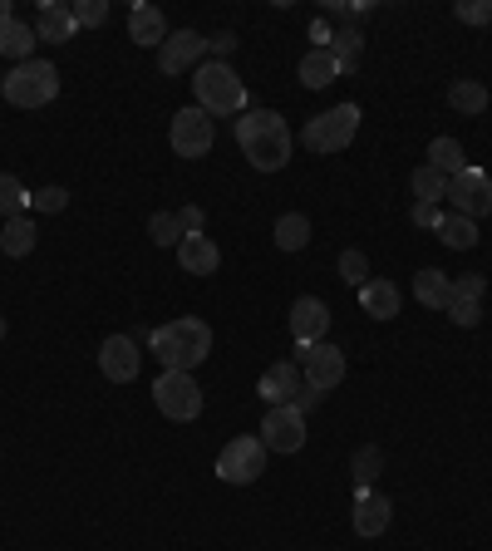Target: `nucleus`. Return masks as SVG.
<instances>
[{
	"label": "nucleus",
	"instance_id": "4be33fe9",
	"mask_svg": "<svg viewBox=\"0 0 492 551\" xmlns=\"http://www.w3.org/2000/svg\"><path fill=\"white\" fill-rule=\"evenodd\" d=\"M35 45H40V35H35L30 25H20V20H5V25H0V55H5V60H15V64L35 60Z\"/></svg>",
	"mask_w": 492,
	"mask_h": 551
},
{
	"label": "nucleus",
	"instance_id": "aec40b11",
	"mask_svg": "<svg viewBox=\"0 0 492 551\" xmlns=\"http://www.w3.org/2000/svg\"><path fill=\"white\" fill-rule=\"evenodd\" d=\"M74 10L60 5V0H40V20H35V35L40 40H50V45H64V40H74Z\"/></svg>",
	"mask_w": 492,
	"mask_h": 551
},
{
	"label": "nucleus",
	"instance_id": "473e14b6",
	"mask_svg": "<svg viewBox=\"0 0 492 551\" xmlns=\"http://www.w3.org/2000/svg\"><path fill=\"white\" fill-rule=\"evenodd\" d=\"M148 237H153V246H183V222H178V212H153L148 217Z\"/></svg>",
	"mask_w": 492,
	"mask_h": 551
},
{
	"label": "nucleus",
	"instance_id": "a19ab883",
	"mask_svg": "<svg viewBox=\"0 0 492 551\" xmlns=\"http://www.w3.org/2000/svg\"><path fill=\"white\" fill-rule=\"evenodd\" d=\"M207 50H212V60H222V64H227V55L237 50V35H232V30H217V35L207 40Z\"/></svg>",
	"mask_w": 492,
	"mask_h": 551
},
{
	"label": "nucleus",
	"instance_id": "1a4fd4ad",
	"mask_svg": "<svg viewBox=\"0 0 492 551\" xmlns=\"http://www.w3.org/2000/svg\"><path fill=\"white\" fill-rule=\"evenodd\" d=\"M261 443L266 453H301L306 448V414L296 404H276L261 419Z\"/></svg>",
	"mask_w": 492,
	"mask_h": 551
},
{
	"label": "nucleus",
	"instance_id": "f704fd0d",
	"mask_svg": "<svg viewBox=\"0 0 492 551\" xmlns=\"http://www.w3.org/2000/svg\"><path fill=\"white\" fill-rule=\"evenodd\" d=\"M443 315H448V320H453L458 330H473V325L483 320V301H453V296H448Z\"/></svg>",
	"mask_w": 492,
	"mask_h": 551
},
{
	"label": "nucleus",
	"instance_id": "c756f323",
	"mask_svg": "<svg viewBox=\"0 0 492 551\" xmlns=\"http://www.w3.org/2000/svg\"><path fill=\"white\" fill-rule=\"evenodd\" d=\"M429 168H438V173H463L468 163H463V143L458 138H433L429 143Z\"/></svg>",
	"mask_w": 492,
	"mask_h": 551
},
{
	"label": "nucleus",
	"instance_id": "37998d69",
	"mask_svg": "<svg viewBox=\"0 0 492 551\" xmlns=\"http://www.w3.org/2000/svg\"><path fill=\"white\" fill-rule=\"evenodd\" d=\"M409 217H414V227H438V217H443V212H438L433 202H414V212H409Z\"/></svg>",
	"mask_w": 492,
	"mask_h": 551
},
{
	"label": "nucleus",
	"instance_id": "c9c22d12",
	"mask_svg": "<svg viewBox=\"0 0 492 551\" xmlns=\"http://www.w3.org/2000/svg\"><path fill=\"white\" fill-rule=\"evenodd\" d=\"M69 10H74V25H79V30H94V25L109 20V0H79V5H69Z\"/></svg>",
	"mask_w": 492,
	"mask_h": 551
},
{
	"label": "nucleus",
	"instance_id": "f03ea898",
	"mask_svg": "<svg viewBox=\"0 0 492 551\" xmlns=\"http://www.w3.org/2000/svg\"><path fill=\"white\" fill-rule=\"evenodd\" d=\"M148 345H153V355L163 360V369L192 374L197 365H207V355H212V330H207V320H197V315H178V320L158 325V330L148 335Z\"/></svg>",
	"mask_w": 492,
	"mask_h": 551
},
{
	"label": "nucleus",
	"instance_id": "c03bdc74",
	"mask_svg": "<svg viewBox=\"0 0 492 551\" xmlns=\"http://www.w3.org/2000/svg\"><path fill=\"white\" fill-rule=\"evenodd\" d=\"M310 40H315V50H330V40H335V30H330L325 20H315V25H310Z\"/></svg>",
	"mask_w": 492,
	"mask_h": 551
},
{
	"label": "nucleus",
	"instance_id": "6ab92c4d",
	"mask_svg": "<svg viewBox=\"0 0 492 551\" xmlns=\"http://www.w3.org/2000/svg\"><path fill=\"white\" fill-rule=\"evenodd\" d=\"M178 266H183L187 276H212V271L222 266V251H217V242H212L207 232H197V237H183Z\"/></svg>",
	"mask_w": 492,
	"mask_h": 551
},
{
	"label": "nucleus",
	"instance_id": "bb28decb",
	"mask_svg": "<svg viewBox=\"0 0 492 551\" xmlns=\"http://www.w3.org/2000/svg\"><path fill=\"white\" fill-rule=\"evenodd\" d=\"M306 242H310L306 212H281V217H276V246H281V251H301Z\"/></svg>",
	"mask_w": 492,
	"mask_h": 551
},
{
	"label": "nucleus",
	"instance_id": "9b49d317",
	"mask_svg": "<svg viewBox=\"0 0 492 551\" xmlns=\"http://www.w3.org/2000/svg\"><path fill=\"white\" fill-rule=\"evenodd\" d=\"M448 202L458 207V217H492V178L483 168H463V173H453L448 178Z\"/></svg>",
	"mask_w": 492,
	"mask_h": 551
},
{
	"label": "nucleus",
	"instance_id": "ea45409f",
	"mask_svg": "<svg viewBox=\"0 0 492 551\" xmlns=\"http://www.w3.org/2000/svg\"><path fill=\"white\" fill-rule=\"evenodd\" d=\"M374 5L369 0H355V5H340V0H330L325 5V15H335V20H360V15H369Z\"/></svg>",
	"mask_w": 492,
	"mask_h": 551
},
{
	"label": "nucleus",
	"instance_id": "dca6fc26",
	"mask_svg": "<svg viewBox=\"0 0 492 551\" xmlns=\"http://www.w3.org/2000/svg\"><path fill=\"white\" fill-rule=\"evenodd\" d=\"M389 517H394V502L384 497V492H374V488H360L355 492V532L360 537H379L384 527H389Z\"/></svg>",
	"mask_w": 492,
	"mask_h": 551
},
{
	"label": "nucleus",
	"instance_id": "cd10ccee",
	"mask_svg": "<svg viewBox=\"0 0 492 551\" xmlns=\"http://www.w3.org/2000/svg\"><path fill=\"white\" fill-rule=\"evenodd\" d=\"M0 251L5 256H30L35 251V222L30 217H10L5 232H0Z\"/></svg>",
	"mask_w": 492,
	"mask_h": 551
},
{
	"label": "nucleus",
	"instance_id": "393cba45",
	"mask_svg": "<svg viewBox=\"0 0 492 551\" xmlns=\"http://www.w3.org/2000/svg\"><path fill=\"white\" fill-rule=\"evenodd\" d=\"M340 79V64L330 50H310L306 60H301V84L306 89H325V84H335Z\"/></svg>",
	"mask_w": 492,
	"mask_h": 551
},
{
	"label": "nucleus",
	"instance_id": "423d86ee",
	"mask_svg": "<svg viewBox=\"0 0 492 551\" xmlns=\"http://www.w3.org/2000/svg\"><path fill=\"white\" fill-rule=\"evenodd\" d=\"M355 133H360V109L355 104H335V109H325V114H315L306 123V148H315V153H345L355 143Z\"/></svg>",
	"mask_w": 492,
	"mask_h": 551
},
{
	"label": "nucleus",
	"instance_id": "ddd939ff",
	"mask_svg": "<svg viewBox=\"0 0 492 551\" xmlns=\"http://www.w3.org/2000/svg\"><path fill=\"white\" fill-rule=\"evenodd\" d=\"M301 389H306V379H301V365H296V360H281V365H271L261 379H256V394L266 399V409H276V404H296Z\"/></svg>",
	"mask_w": 492,
	"mask_h": 551
},
{
	"label": "nucleus",
	"instance_id": "f257e3e1",
	"mask_svg": "<svg viewBox=\"0 0 492 551\" xmlns=\"http://www.w3.org/2000/svg\"><path fill=\"white\" fill-rule=\"evenodd\" d=\"M232 133H237L246 163L256 173H281L291 163V128L276 109H246L242 119L232 123Z\"/></svg>",
	"mask_w": 492,
	"mask_h": 551
},
{
	"label": "nucleus",
	"instance_id": "7ed1b4c3",
	"mask_svg": "<svg viewBox=\"0 0 492 551\" xmlns=\"http://www.w3.org/2000/svg\"><path fill=\"white\" fill-rule=\"evenodd\" d=\"M192 94H197V109H207V114H246V79L222 60L197 64Z\"/></svg>",
	"mask_w": 492,
	"mask_h": 551
},
{
	"label": "nucleus",
	"instance_id": "4c0bfd02",
	"mask_svg": "<svg viewBox=\"0 0 492 551\" xmlns=\"http://www.w3.org/2000/svg\"><path fill=\"white\" fill-rule=\"evenodd\" d=\"M30 207L45 212V217H50V212H64V207H69V192H64V187H40V192H30Z\"/></svg>",
	"mask_w": 492,
	"mask_h": 551
},
{
	"label": "nucleus",
	"instance_id": "49530a36",
	"mask_svg": "<svg viewBox=\"0 0 492 551\" xmlns=\"http://www.w3.org/2000/svg\"><path fill=\"white\" fill-rule=\"evenodd\" d=\"M0 340H5V315H0Z\"/></svg>",
	"mask_w": 492,
	"mask_h": 551
},
{
	"label": "nucleus",
	"instance_id": "412c9836",
	"mask_svg": "<svg viewBox=\"0 0 492 551\" xmlns=\"http://www.w3.org/2000/svg\"><path fill=\"white\" fill-rule=\"evenodd\" d=\"M433 237L443 246H453V251H473L478 246V222L473 217H458V212H443L438 227H433Z\"/></svg>",
	"mask_w": 492,
	"mask_h": 551
},
{
	"label": "nucleus",
	"instance_id": "20e7f679",
	"mask_svg": "<svg viewBox=\"0 0 492 551\" xmlns=\"http://www.w3.org/2000/svg\"><path fill=\"white\" fill-rule=\"evenodd\" d=\"M0 94H5V104H15V109H45V104H55V94H60V69L50 60L15 64V69L5 74Z\"/></svg>",
	"mask_w": 492,
	"mask_h": 551
},
{
	"label": "nucleus",
	"instance_id": "e433bc0d",
	"mask_svg": "<svg viewBox=\"0 0 492 551\" xmlns=\"http://www.w3.org/2000/svg\"><path fill=\"white\" fill-rule=\"evenodd\" d=\"M483 291H488V281H483L478 271H468V276L448 281V296H453V301H483Z\"/></svg>",
	"mask_w": 492,
	"mask_h": 551
},
{
	"label": "nucleus",
	"instance_id": "39448f33",
	"mask_svg": "<svg viewBox=\"0 0 492 551\" xmlns=\"http://www.w3.org/2000/svg\"><path fill=\"white\" fill-rule=\"evenodd\" d=\"M153 404H158V414H163V419H173V424H192V419L202 414V389H197V379L183 374V369H163V374H158V384H153Z\"/></svg>",
	"mask_w": 492,
	"mask_h": 551
},
{
	"label": "nucleus",
	"instance_id": "72a5a7b5",
	"mask_svg": "<svg viewBox=\"0 0 492 551\" xmlns=\"http://www.w3.org/2000/svg\"><path fill=\"white\" fill-rule=\"evenodd\" d=\"M340 281H345V286H355V291L369 281V261H365V251H360V246L340 251Z\"/></svg>",
	"mask_w": 492,
	"mask_h": 551
},
{
	"label": "nucleus",
	"instance_id": "a18cd8bd",
	"mask_svg": "<svg viewBox=\"0 0 492 551\" xmlns=\"http://www.w3.org/2000/svg\"><path fill=\"white\" fill-rule=\"evenodd\" d=\"M320 399H325V394H320V389H301V394H296V409H301V414H310V409H315V404H320Z\"/></svg>",
	"mask_w": 492,
	"mask_h": 551
},
{
	"label": "nucleus",
	"instance_id": "58836bf2",
	"mask_svg": "<svg viewBox=\"0 0 492 551\" xmlns=\"http://www.w3.org/2000/svg\"><path fill=\"white\" fill-rule=\"evenodd\" d=\"M458 20L463 25H492V0H463L458 5Z\"/></svg>",
	"mask_w": 492,
	"mask_h": 551
},
{
	"label": "nucleus",
	"instance_id": "f3484780",
	"mask_svg": "<svg viewBox=\"0 0 492 551\" xmlns=\"http://www.w3.org/2000/svg\"><path fill=\"white\" fill-rule=\"evenodd\" d=\"M355 296H360V310H365L369 320H394V315H399V306H404L399 286H394V281H379V276H369Z\"/></svg>",
	"mask_w": 492,
	"mask_h": 551
},
{
	"label": "nucleus",
	"instance_id": "2eb2a0df",
	"mask_svg": "<svg viewBox=\"0 0 492 551\" xmlns=\"http://www.w3.org/2000/svg\"><path fill=\"white\" fill-rule=\"evenodd\" d=\"M325 330H330V306L315 301V296H301L291 306V335H296V345H320Z\"/></svg>",
	"mask_w": 492,
	"mask_h": 551
},
{
	"label": "nucleus",
	"instance_id": "f8f14e48",
	"mask_svg": "<svg viewBox=\"0 0 492 551\" xmlns=\"http://www.w3.org/2000/svg\"><path fill=\"white\" fill-rule=\"evenodd\" d=\"M138 365H143V355H138V340H133V335H109V340L99 345V369H104V379L133 384V379H138Z\"/></svg>",
	"mask_w": 492,
	"mask_h": 551
},
{
	"label": "nucleus",
	"instance_id": "6e6552de",
	"mask_svg": "<svg viewBox=\"0 0 492 551\" xmlns=\"http://www.w3.org/2000/svg\"><path fill=\"white\" fill-rule=\"evenodd\" d=\"M168 143H173V153L178 158H207L212 153V143H217V123L207 109H178L173 114V128H168Z\"/></svg>",
	"mask_w": 492,
	"mask_h": 551
},
{
	"label": "nucleus",
	"instance_id": "a878e982",
	"mask_svg": "<svg viewBox=\"0 0 492 551\" xmlns=\"http://www.w3.org/2000/svg\"><path fill=\"white\" fill-rule=\"evenodd\" d=\"M360 50H365V35H360L355 25L335 30V40H330V55H335V64H340V74H355V69H360Z\"/></svg>",
	"mask_w": 492,
	"mask_h": 551
},
{
	"label": "nucleus",
	"instance_id": "a211bd4d",
	"mask_svg": "<svg viewBox=\"0 0 492 551\" xmlns=\"http://www.w3.org/2000/svg\"><path fill=\"white\" fill-rule=\"evenodd\" d=\"M128 40H133V45H148V50H153V45L163 50V40H168V20H163V10L148 5V0L133 5V10H128Z\"/></svg>",
	"mask_w": 492,
	"mask_h": 551
},
{
	"label": "nucleus",
	"instance_id": "4468645a",
	"mask_svg": "<svg viewBox=\"0 0 492 551\" xmlns=\"http://www.w3.org/2000/svg\"><path fill=\"white\" fill-rule=\"evenodd\" d=\"M207 55V40L197 35V30H173L168 40H163V50H158V69L163 74H183L192 64Z\"/></svg>",
	"mask_w": 492,
	"mask_h": 551
},
{
	"label": "nucleus",
	"instance_id": "0eeeda50",
	"mask_svg": "<svg viewBox=\"0 0 492 551\" xmlns=\"http://www.w3.org/2000/svg\"><path fill=\"white\" fill-rule=\"evenodd\" d=\"M261 473H266V443H261V438H251V433L232 438V443L217 453V478H222V483H232V488L256 483Z\"/></svg>",
	"mask_w": 492,
	"mask_h": 551
},
{
	"label": "nucleus",
	"instance_id": "9d476101",
	"mask_svg": "<svg viewBox=\"0 0 492 551\" xmlns=\"http://www.w3.org/2000/svg\"><path fill=\"white\" fill-rule=\"evenodd\" d=\"M296 365H301V379H306L310 389H320V394H330V389L345 379V355H340L330 340L296 345Z\"/></svg>",
	"mask_w": 492,
	"mask_h": 551
},
{
	"label": "nucleus",
	"instance_id": "b1692460",
	"mask_svg": "<svg viewBox=\"0 0 492 551\" xmlns=\"http://www.w3.org/2000/svg\"><path fill=\"white\" fill-rule=\"evenodd\" d=\"M414 301L429 310H443L448 306V276L438 271V266H424L419 276H414Z\"/></svg>",
	"mask_w": 492,
	"mask_h": 551
},
{
	"label": "nucleus",
	"instance_id": "79ce46f5",
	"mask_svg": "<svg viewBox=\"0 0 492 551\" xmlns=\"http://www.w3.org/2000/svg\"><path fill=\"white\" fill-rule=\"evenodd\" d=\"M178 222H183V232H187V237L207 232V212H202V207H183V212H178Z\"/></svg>",
	"mask_w": 492,
	"mask_h": 551
},
{
	"label": "nucleus",
	"instance_id": "c85d7f7f",
	"mask_svg": "<svg viewBox=\"0 0 492 551\" xmlns=\"http://www.w3.org/2000/svg\"><path fill=\"white\" fill-rule=\"evenodd\" d=\"M409 187H414V197H419V202H433V207H438V202L448 197V173H438V168L424 163V168H414Z\"/></svg>",
	"mask_w": 492,
	"mask_h": 551
},
{
	"label": "nucleus",
	"instance_id": "7c9ffc66",
	"mask_svg": "<svg viewBox=\"0 0 492 551\" xmlns=\"http://www.w3.org/2000/svg\"><path fill=\"white\" fill-rule=\"evenodd\" d=\"M25 207H30V187L20 183L15 173H0V217L10 222V217H25Z\"/></svg>",
	"mask_w": 492,
	"mask_h": 551
},
{
	"label": "nucleus",
	"instance_id": "5701e85b",
	"mask_svg": "<svg viewBox=\"0 0 492 551\" xmlns=\"http://www.w3.org/2000/svg\"><path fill=\"white\" fill-rule=\"evenodd\" d=\"M448 104H453L458 114L478 119V114L488 109V84H483V79H458V84L448 89Z\"/></svg>",
	"mask_w": 492,
	"mask_h": 551
},
{
	"label": "nucleus",
	"instance_id": "2f4dec72",
	"mask_svg": "<svg viewBox=\"0 0 492 551\" xmlns=\"http://www.w3.org/2000/svg\"><path fill=\"white\" fill-rule=\"evenodd\" d=\"M379 468H384V453L374 448V443H365V448H355V458H350V473H355V492L369 488L374 478H379Z\"/></svg>",
	"mask_w": 492,
	"mask_h": 551
}]
</instances>
